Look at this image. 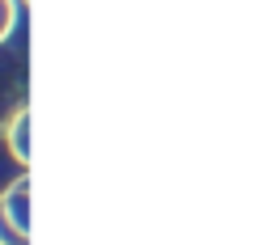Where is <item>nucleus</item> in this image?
<instances>
[{
	"label": "nucleus",
	"instance_id": "f257e3e1",
	"mask_svg": "<svg viewBox=\"0 0 253 245\" xmlns=\"http://www.w3.org/2000/svg\"><path fill=\"white\" fill-rule=\"evenodd\" d=\"M0 245H30V178L26 173L0 195Z\"/></svg>",
	"mask_w": 253,
	"mask_h": 245
},
{
	"label": "nucleus",
	"instance_id": "f03ea898",
	"mask_svg": "<svg viewBox=\"0 0 253 245\" xmlns=\"http://www.w3.org/2000/svg\"><path fill=\"white\" fill-rule=\"evenodd\" d=\"M9 152L17 156V165L30 161V106H21L9 123Z\"/></svg>",
	"mask_w": 253,
	"mask_h": 245
},
{
	"label": "nucleus",
	"instance_id": "7ed1b4c3",
	"mask_svg": "<svg viewBox=\"0 0 253 245\" xmlns=\"http://www.w3.org/2000/svg\"><path fill=\"white\" fill-rule=\"evenodd\" d=\"M13 21H17V4L13 0H0V43L13 34Z\"/></svg>",
	"mask_w": 253,
	"mask_h": 245
}]
</instances>
